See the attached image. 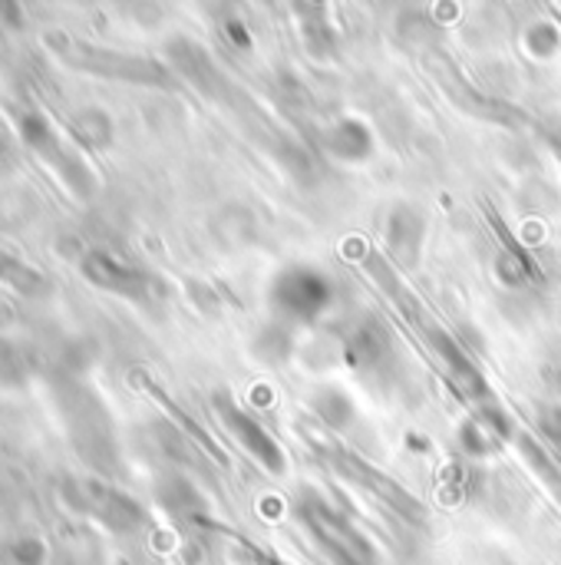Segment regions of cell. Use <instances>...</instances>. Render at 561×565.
Instances as JSON below:
<instances>
[{
    "label": "cell",
    "instance_id": "obj_1",
    "mask_svg": "<svg viewBox=\"0 0 561 565\" xmlns=\"http://www.w3.org/2000/svg\"><path fill=\"white\" fill-rule=\"evenodd\" d=\"M298 516L334 565H377V553L370 550V543L314 493H304L298 500Z\"/></svg>",
    "mask_w": 561,
    "mask_h": 565
},
{
    "label": "cell",
    "instance_id": "obj_2",
    "mask_svg": "<svg viewBox=\"0 0 561 565\" xmlns=\"http://www.w3.org/2000/svg\"><path fill=\"white\" fill-rule=\"evenodd\" d=\"M17 129H20L23 146L33 156H40L76 199H89L93 195V185H96L93 172L86 169V162L73 149H66V142L60 139V132L53 129V122L43 113H23L17 119Z\"/></svg>",
    "mask_w": 561,
    "mask_h": 565
},
{
    "label": "cell",
    "instance_id": "obj_3",
    "mask_svg": "<svg viewBox=\"0 0 561 565\" xmlns=\"http://www.w3.org/2000/svg\"><path fill=\"white\" fill-rule=\"evenodd\" d=\"M331 298H334L331 278L308 265H291V268L278 271L268 288V301H271L274 315H281L288 321H314L317 315L327 311Z\"/></svg>",
    "mask_w": 561,
    "mask_h": 565
},
{
    "label": "cell",
    "instance_id": "obj_4",
    "mask_svg": "<svg viewBox=\"0 0 561 565\" xmlns=\"http://www.w3.org/2000/svg\"><path fill=\"white\" fill-rule=\"evenodd\" d=\"M53 40H60V43H53V50L66 63L79 66L83 73L129 79V83H155V86H165L169 83L165 70L155 60L129 56V53H116V50H103V46H93V43H83V40H66V36H53Z\"/></svg>",
    "mask_w": 561,
    "mask_h": 565
},
{
    "label": "cell",
    "instance_id": "obj_5",
    "mask_svg": "<svg viewBox=\"0 0 561 565\" xmlns=\"http://www.w3.org/2000/svg\"><path fill=\"white\" fill-rule=\"evenodd\" d=\"M212 404H215V414H218V420L225 424V430L248 450V457H255L265 470H271V473H284V450L274 444V437L228 394V391H218L215 397H212Z\"/></svg>",
    "mask_w": 561,
    "mask_h": 565
},
{
    "label": "cell",
    "instance_id": "obj_6",
    "mask_svg": "<svg viewBox=\"0 0 561 565\" xmlns=\"http://www.w3.org/2000/svg\"><path fill=\"white\" fill-rule=\"evenodd\" d=\"M79 271H83V278L93 288L112 291V295L129 298V301H145L149 298V288H152L149 275H142L139 268H132L129 262L116 258L106 248H89L79 258Z\"/></svg>",
    "mask_w": 561,
    "mask_h": 565
},
{
    "label": "cell",
    "instance_id": "obj_7",
    "mask_svg": "<svg viewBox=\"0 0 561 565\" xmlns=\"http://www.w3.org/2000/svg\"><path fill=\"white\" fill-rule=\"evenodd\" d=\"M331 460L337 463V470H341V473L354 477L360 487H367L374 497H380L390 510H397V513H400V516H407L410 523H423V520H427V513H423L420 500H413L400 483H393L390 477L377 473L374 467H367V463H364V460H357L354 454L334 450V454H331Z\"/></svg>",
    "mask_w": 561,
    "mask_h": 565
},
{
    "label": "cell",
    "instance_id": "obj_8",
    "mask_svg": "<svg viewBox=\"0 0 561 565\" xmlns=\"http://www.w3.org/2000/svg\"><path fill=\"white\" fill-rule=\"evenodd\" d=\"M83 490L86 493H79V497H83L86 510L96 513V520H103L109 530L132 533V530H139L145 523V513L132 497H126V493H119V490H112L106 483H86Z\"/></svg>",
    "mask_w": 561,
    "mask_h": 565
},
{
    "label": "cell",
    "instance_id": "obj_9",
    "mask_svg": "<svg viewBox=\"0 0 561 565\" xmlns=\"http://www.w3.org/2000/svg\"><path fill=\"white\" fill-rule=\"evenodd\" d=\"M427 238V222L413 205H400L393 209L390 222H387V248L393 255L397 265H413L420 258Z\"/></svg>",
    "mask_w": 561,
    "mask_h": 565
},
{
    "label": "cell",
    "instance_id": "obj_10",
    "mask_svg": "<svg viewBox=\"0 0 561 565\" xmlns=\"http://www.w3.org/2000/svg\"><path fill=\"white\" fill-rule=\"evenodd\" d=\"M321 149L341 162H364L374 152V132L360 119H337L321 132Z\"/></svg>",
    "mask_w": 561,
    "mask_h": 565
},
{
    "label": "cell",
    "instance_id": "obj_11",
    "mask_svg": "<svg viewBox=\"0 0 561 565\" xmlns=\"http://www.w3.org/2000/svg\"><path fill=\"white\" fill-rule=\"evenodd\" d=\"M0 281L7 288H13L23 298H43L50 295V278L43 271H36L33 265H26L23 258H17L13 252L0 248Z\"/></svg>",
    "mask_w": 561,
    "mask_h": 565
},
{
    "label": "cell",
    "instance_id": "obj_12",
    "mask_svg": "<svg viewBox=\"0 0 561 565\" xmlns=\"http://www.w3.org/2000/svg\"><path fill=\"white\" fill-rule=\"evenodd\" d=\"M69 132L79 146L86 149H109L112 146V119L96 109V106H86V109H76L69 116Z\"/></svg>",
    "mask_w": 561,
    "mask_h": 565
},
{
    "label": "cell",
    "instance_id": "obj_13",
    "mask_svg": "<svg viewBox=\"0 0 561 565\" xmlns=\"http://www.w3.org/2000/svg\"><path fill=\"white\" fill-rule=\"evenodd\" d=\"M519 447H522V457H526V463L532 467V473L552 490V497L561 503V467H555V460H552L532 437H522Z\"/></svg>",
    "mask_w": 561,
    "mask_h": 565
},
{
    "label": "cell",
    "instance_id": "obj_14",
    "mask_svg": "<svg viewBox=\"0 0 561 565\" xmlns=\"http://www.w3.org/2000/svg\"><path fill=\"white\" fill-rule=\"evenodd\" d=\"M314 407H317V417H324L331 427H344V424H350V417H354V404H350V397L341 394V391H324V394H317V397H314Z\"/></svg>",
    "mask_w": 561,
    "mask_h": 565
},
{
    "label": "cell",
    "instance_id": "obj_15",
    "mask_svg": "<svg viewBox=\"0 0 561 565\" xmlns=\"http://www.w3.org/2000/svg\"><path fill=\"white\" fill-rule=\"evenodd\" d=\"M526 46H529V53H536V56H552V53H559L561 46L559 30H555L552 23L539 20V23H532V30L526 33Z\"/></svg>",
    "mask_w": 561,
    "mask_h": 565
},
{
    "label": "cell",
    "instance_id": "obj_16",
    "mask_svg": "<svg viewBox=\"0 0 561 565\" xmlns=\"http://www.w3.org/2000/svg\"><path fill=\"white\" fill-rule=\"evenodd\" d=\"M7 556H10L13 565H43L46 563V546L36 536H20V540L10 543Z\"/></svg>",
    "mask_w": 561,
    "mask_h": 565
},
{
    "label": "cell",
    "instance_id": "obj_17",
    "mask_svg": "<svg viewBox=\"0 0 561 565\" xmlns=\"http://www.w3.org/2000/svg\"><path fill=\"white\" fill-rule=\"evenodd\" d=\"M288 351H291V341H288V334L284 331H261V341H258V354L265 358V361H281V358H288Z\"/></svg>",
    "mask_w": 561,
    "mask_h": 565
},
{
    "label": "cell",
    "instance_id": "obj_18",
    "mask_svg": "<svg viewBox=\"0 0 561 565\" xmlns=\"http://www.w3.org/2000/svg\"><path fill=\"white\" fill-rule=\"evenodd\" d=\"M245 546V563L248 565H288L281 563L278 556H271V553H261L258 546H251V543H241Z\"/></svg>",
    "mask_w": 561,
    "mask_h": 565
},
{
    "label": "cell",
    "instance_id": "obj_19",
    "mask_svg": "<svg viewBox=\"0 0 561 565\" xmlns=\"http://www.w3.org/2000/svg\"><path fill=\"white\" fill-rule=\"evenodd\" d=\"M546 430L552 434V440L561 447V411H555V414H549V417H546Z\"/></svg>",
    "mask_w": 561,
    "mask_h": 565
},
{
    "label": "cell",
    "instance_id": "obj_20",
    "mask_svg": "<svg viewBox=\"0 0 561 565\" xmlns=\"http://www.w3.org/2000/svg\"><path fill=\"white\" fill-rule=\"evenodd\" d=\"M549 146H552V152H555V156L561 159V122L549 129Z\"/></svg>",
    "mask_w": 561,
    "mask_h": 565
}]
</instances>
